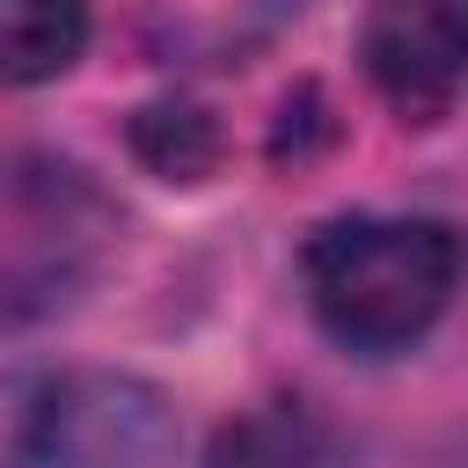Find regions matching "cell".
<instances>
[{"mask_svg": "<svg viewBox=\"0 0 468 468\" xmlns=\"http://www.w3.org/2000/svg\"><path fill=\"white\" fill-rule=\"evenodd\" d=\"M314 322L351 351L417 344L468 278V241L446 219H329L307 256Z\"/></svg>", "mask_w": 468, "mask_h": 468, "instance_id": "obj_1", "label": "cell"}, {"mask_svg": "<svg viewBox=\"0 0 468 468\" xmlns=\"http://www.w3.org/2000/svg\"><path fill=\"white\" fill-rule=\"evenodd\" d=\"M139 146H146V161L161 176H183V183L212 168V124H205V110H146L139 117Z\"/></svg>", "mask_w": 468, "mask_h": 468, "instance_id": "obj_6", "label": "cell"}, {"mask_svg": "<svg viewBox=\"0 0 468 468\" xmlns=\"http://www.w3.org/2000/svg\"><path fill=\"white\" fill-rule=\"evenodd\" d=\"M176 410L132 373H37L7 388V468H168Z\"/></svg>", "mask_w": 468, "mask_h": 468, "instance_id": "obj_2", "label": "cell"}, {"mask_svg": "<svg viewBox=\"0 0 468 468\" xmlns=\"http://www.w3.org/2000/svg\"><path fill=\"white\" fill-rule=\"evenodd\" d=\"M205 468H329V439L300 402H278V410H256V417L227 424L212 439Z\"/></svg>", "mask_w": 468, "mask_h": 468, "instance_id": "obj_5", "label": "cell"}, {"mask_svg": "<svg viewBox=\"0 0 468 468\" xmlns=\"http://www.w3.org/2000/svg\"><path fill=\"white\" fill-rule=\"evenodd\" d=\"M88 44V0H0V66L15 88L66 73Z\"/></svg>", "mask_w": 468, "mask_h": 468, "instance_id": "obj_4", "label": "cell"}, {"mask_svg": "<svg viewBox=\"0 0 468 468\" xmlns=\"http://www.w3.org/2000/svg\"><path fill=\"white\" fill-rule=\"evenodd\" d=\"M358 58L395 117L439 124L468 88V0H366Z\"/></svg>", "mask_w": 468, "mask_h": 468, "instance_id": "obj_3", "label": "cell"}]
</instances>
